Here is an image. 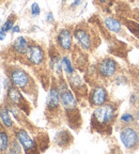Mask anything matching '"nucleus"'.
I'll list each match as a JSON object with an SVG mask.
<instances>
[{"instance_id": "nucleus-1", "label": "nucleus", "mask_w": 139, "mask_h": 154, "mask_svg": "<svg viewBox=\"0 0 139 154\" xmlns=\"http://www.w3.org/2000/svg\"><path fill=\"white\" fill-rule=\"evenodd\" d=\"M119 116V103L108 102L95 107L91 115L90 125L94 132L103 135H110L117 123Z\"/></svg>"}, {"instance_id": "nucleus-2", "label": "nucleus", "mask_w": 139, "mask_h": 154, "mask_svg": "<svg viewBox=\"0 0 139 154\" xmlns=\"http://www.w3.org/2000/svg\"><path fill=\"white\" fill-rule=\"evenodd\" d=\"M58 87H59V91H60V100H61V106H62L63 110L67 117V120L73 121L72 126H76V122H79L78 119H80L78 110V101L76 99L74 91L70 88V85L67 80H65L63 77H58Z\"/></svg>"}, {"instance_id": "nucleus-3", "label": "nucleus", "mask_w": 139, "mask_h": 154, "mask_svg": "<svg viewBox=\"0 0 139 154\" xmlns=\"http://www.w3.org/2000/svg\"><path fill=\"white\" fill-rule=\"evenodd\" d=\"M9 80L11 85L18 88L23 93L31 94L36 89L33 78L25 69L19 66H13L9 71Z\"/></svg>"}, {"instance_id": "nucleus-4", "label": "nucleus", "mask_w": 139, "mask_h": 154, "mask_svg": "<svg viewBox=\"0 0 139 154\" xmlns=\"http://www.w3.org/2000/svg\"><path fill=\"white\" fill-rule=\"evenodd\" d=\"M119 139L123 148L128 152H136L139 150V123L121 125L119 128Z\"/></svg>"}, {"instance_id": "nucleus-5", "label": "nucleus", "mask_w": 139, "mask_h": 154, "mask_svg": "<svg viewBox=\"0 0 139 154\" xmlns=\"http://www.w3.org/2000/svg\"><path fill=\"white\" fill-rule=\"evenodd\" d=\"M94 71H95L96 75L101 80L109 82V80L113 79V77L118 73L121 72V69L115 58L104 57L96 62Z\"/></svg>"}, {"instance_id": "nucleus-6", "label": "nucleus", "mask_w": 139, "mask_h": 154, "mask_svg": "<svg viewBox=\"0 0 139 154\" xmlns=\"http://www.w3.org/2000/svg\"><path fill=\"white\" fill-rule=\"evenodd\" d=\"M73 35L76 44L82 51H92L96 46L95 35L88 26L80 24L76 26L73 30Z\"/></svg>"}, {"instance_id": "nucleus-7", "label": "nucleus", "mask_w": 139, "mask_h": 154, "mask_svg": "<svg viewBox=\"0 0 139 154\" xmlns=\"http://www.w3.org/2000/svg\"><path fill=\"white\" fill-rule=\"evenodd\" d=\"M61 106L60 91L58 87V82L54 78L51 85V88L48 90L47 97H46V112L51 116H56L59 113Z\"/></svg>"}, {"instance_id": "nucleus-8", "label": "nucleus", "mask_w": 139, "mask_h": 154, "mask_svg": "<svg viewBox=\"0 0 139 154\" xmlns=\"http://www.w3.org/2000/svg\"><path fill=\"white\" fill-rule=\"evenodd\" d=\"M88 102L89 105L95 108L97 106L104 105V104L110 102V94L104 85L97 84L93 86L88 92Z\"/></svg>"}, {"instance_id": "nucleus-9", "label": "nucleus", "mask_w": 139, "mask_h": 154, "mask_svg": "<svg viewBox=\"0 0 139 154\" xmlns=\"http://www.w3.org/2000/svg\"><path fill=\"white\" fill-rule=\"evenodd\" d=\"M14 137L20 143L23 150H24V153H38V152H40L38 142L36 141V139L32 137L26 128H16L14 131Z\"/></svg>"}, {"instance_id": "nucleus-10", "label": "nucleus", "mask_w": 139, "mask_h": 154, "mask_svg": "<svg viewBox=\"0 0 139 154\" xmlns=\"http://www.w3.org/2000/svg\"><path fill=\"white\" fill-rule=\"evenodd\" d=\"M7 97L11 105L16 106L17 108L20 109L25 115L28 116L30 113V107H29L28 102L25 100L23 92L18 88H16L13 85H10L9 88L7 89Z\"/></svg>"}, {"instance_id": "nucleus-11", "label": "nucleus", "mask_w": 139, "mask_h": 154, "mask_svg": "<svg viewBox=\"0 0 139 154\" xmlns=\"http://www.w3.org/2000/svg\"><path fill=\"white\" fill-rule=\"evenodd\" d=\"M26 59L32 66L40 67L46 61V53L42 45L38 43H30L28 51L26 54Z\"/></svg>"}, {"instance_id": "nucleus-12", "label": "nucleus", "mask_w": 139, "mask_h": 154, "mask_svg": "<svg viewBox=\"0 0 139 154\" xmlns=\"http://www.w3.org/2000/svg\"><path fill=\"white\" fill-rule=\"evenodd\" d=\"M56 45L59 51L63 53H70L74 46V35L71 28H61L56 34Z\"/></svg>"}, {"instance_id": "nucleus-13", "label": "nucleus", "mask_w": 139, "mask_h": 154, "mask_svg": "<svg viewBox=\"0 0 139 154\" xmlns=\"http://www.w3.org/2000/svg\"><path fill=\"white\" fill-rule=\"evenodd\" d=\"M48 66L58 77H62L63 69L61 63V56L56 51H51L48 54Z\"/></svg>"}, {"instance_id": "nucleus-14", "label": "nucleus", "mask_w": 139, "mask_h": 154, "mask_svg": "<svg viewBox=\"0 0 139 154\" xmlns=\"http://www.w3.org/2000/svg\"><path fill=\"white\" fill-rule=\"evenodd\" d=\"M104 26L107 30L116 34H121L124 31V25L119 18H116L113 16H106L103 20Z\"/></svg>"}, {"instance_id": "nucleus-15", "label": "nucleus", "mask_w": 139, "mask_h": 154, "mask_svg": "<svg viewBox=\"0 0 139 154\" xmlns=\"http://www.w3.org/2000/svg\"><path fill=\"white\" fill-rule=\"evenodd\" d=\"M29 45H30V41L25 36L20 35L13 42L12 44V51L14 54L18 56H26L27 51H28Z\"/></svg>"}, {"instance_id": "nucleus-16", "label": "nucleus", "mask_w": 139, "mask_h": 154, "mask_svg": "<svg viewBox=\"0 0 139 154\" xmlns=\"http://www.w3.org/2000/svg\"><path fill=\"white\" fill-rule=\"evenodd\" d=\"M72 141H73V136L71 135V133H70L69 131L62 130L56 134L55 142L57 143L58 147H60V148L69 147Z\"/></svg>"}, {"instance_id": "nucleus-17", "label": "nucleus", "mask_w": 139, "mask_h": 154, "mask_svg": "<svg viewBox=\"0 0 139 154\" xmlns=\"http://www.w3.org/2000/svg\"><path fill=\"white\" fill-rule=\"evenodd\" d=\"M0 123L7 130H12L14 128V121L10 116V109L8 106L0 107Z\"/></svg>"}, {"instance_id": "nucleus-18", "label": "nucleus", "mask_w": 139, "mask_h": 154, "mask_svg": "<svg viewBox=\"0 0 139 154\" xmlns=\"http://www.w3.org/2000/svg\"><path fill=\"white\" fill-rule=\"evenodd\" d=\"M61 63H62L63 73H65L66 76H70V75H72L73 73H75V69L72 63V60H71V58L67 55L61 56Z\"/></svg>"}, {"instance_id": "nucleus-19", "label": "nucleus", "mask_w": 139, "mask_h": 154, "mask_svg": "<svg viewBox=\"0 0 139 154\" xmlns=\"http://www.w3.org/2000/svg\"><path fill=\"white\" fill-rule=\"evenodd\" d=\"M123 25L135 38L139 40V23L131 20V19H124L123 20Z\"/></svg>"}, {"instance_id": "nucleus-20", "label": "nucleus", "mask_w": 139, "mask_h": 154, "mask_svg": "<svg viewBox=\"0 0 139 154\" xmlns=\"http://www.w3.org/2000/svg\"><path fill=\"white\" fill-rule=\"evenodd\" d=\"M10 136L3 128H0V152H8L10 146Z\"/></svg>"}, {"instance_id": "nucleus-21", "label": "nucleus", "mask_w": 139, "mask_h": 154, "mask_svg": "<svg viewBox=\"0 0 139 154\" xmlns=\"http://www.w3.org/2000/svg\"><path fill=\"white\" fill-rule=\"evenodd\" d=\"M136 122V118H135L134 112L131 111H125L119 118V123L120 125H126V124H132V123Z\"/></svg>"}, {"instance_id": "nucleus-22", "label": "nucleus", "mask_w": 139, "mask_h": 154, "mask_svg": "<svg viewBox=\"0 0 139 154\" xmlns=\"http://www.w3.org/2000/svg\"><path fill=\"white\" fill-rule=\"evenodd\" d=\"M111 82L118 87L127 86V85L130 84V77L125 74H122V73H118V74L113 77V79L111 80Z\"/></svg>"}, {"instance_id": "nucleus-23", "label": "nucleus", "mask_w": 139, "mask_h": 154, "mask_svg": "<svg viewBox=\"0 0 139 154\" xmlns=\"http://www.w3.org/2000/svg\"><path fill=\"white\" fill-rule=\"evenodd\" d=\"M8 152H9V153H12V154H18V153L24 152V150H23L20 143L17 141V139L15 137H14V139H12V141L10 142Z\"/></svg>"}, {"instance_id": "nucleus-24", "label": "nucleus", "mask_w": 139, "mask_h": 154, "mask_svg": "<svg viewBox=\"0 0 139 154\" xmlns=\"http://www.w3.org/2000/svg\"><path fill=\"white\" fill-rule=\"evenodd\" d=\"M15 25V15H10L9 18L3 23V25L1 26V30H3L5 32H9L12 30V28Z\"/></svg>"}, {"instance_id": "nucleus-25", "label": "nucleus", "mask_w": 139, "mask_h": 154, "mask_svg": "<svg viewBox=\"0 0 139 154\" xmlns=\"http://www.w3.org/2000/svg\"><path fill=\"white\" fill-rule=\"evenodd\" d=\"M128 103L130 106L135 108L139 105V93L137 91H134L130 94V97H128Z\"/></svg>"}, {"instance_id": "nucleus-26", "label": "nucleus", "mask_w": 139, "mask_h": 154, "mask_svg": "<svg viewBox=\"0 0 139 154\" xmlns=\"http://www.w3.org/2000/svg\"><path fill=\"white\" fill-rule=\"evenodd\" d=\"M30 14H31V16L33 18L41 14V8H40L38 2H33L31 5V7H30Z\"/></svg>"}, {"instance_id": "nucleus-27", "label": "nucleus", "mask_w": 139, "mask_h": 154, "mask_svg": "<svg viewBox=\"0 0 139 154\" xmlns=\"http://www.w3.org/2000/svg\"><path fill=\"white\" fill-rule=\"evenodd\" d=\"M86 0H73V2L70 5V9L71 10H75L76 8L80 7V5H82V3L85 2Z\"/></svg>"}, {"instance_id": "nucleus-28", "label": "nucleus", "mask_w": 139, "mask_h": 154, "mask_svg": "<svg viewBox=\"0 0 139 154\" xmlns=\"http://www.w3.org/2000/svg\"><path fill=\"white\" fill-rule=\"evenodd\" d=\"M46 22L49 23V24L55 22V17H54L53 12H48L47 14H46Z\"/></svg>"}, {"instance_id": "nucleus-29", "label": "nucleus", "mask_w": 139, "mask_h": 154, "mask_svg": "<svg viewBox=\"0 0 139 154\" xmlns=\"http://www.w3.org/2000/svg\"><path fill=\"white\" fill-rule=\"evenodd\" d=\"M134 115H135V118H136V121L139 123V105L134 108Z\"/></svg>"}, {"instance_id": "nucleus-30", "label": "nucleus", "mask_w": 139, "mask_h": 154, "mask_svg": "<svg viewBox=\"0 0 139 154\" xmlns=\"http://www.w3.org/2000/svg\"><path fill=\"white\" fill-rule=\"evenodd\" d=\"M11 32H12V33H19V32H20V28H19L18 25H14V27L12 28Z\"/></svg>"}, {"instance_id": "nucleus-31", "label": "nucleus", "mask_w": 139, "mask_h": 154, "mask_svg": "<svg viewBox=\"0 0 139 154\" xmlns=\"http://www.w3.org/2000/svg\"><path fill=\"white\" fill-rule=\"evenodd\" d=\"M7 36V32H5L3 30H0V41H3Z\"/></svg>"}, {"instance_id": "nucleus-32", "label": "nucleus", "mask_w": 139, "mask_h": 154, "mask_svg": "<svg viewBox=\"0 0 139 154\" xmlns=\"http://www.w3.org/2000/svg\"><path fill=\"white\" fill-rule=\"evenodd\" d=\"M136 91L139 93V82H138V84H137V86H136Z\"/></svg>"}, {"instance_id": "nucleus-33", "label": "nucleus", "mask_w": 139, "mask_h": 154, "mask_svg": "<svg viewBox=\"0 0 139 154\" xmlns=\"http://www.w3.org/2000/svg\"><path fill=\"white\" fill-rule=\"evenodd\" d=\"M67 0H62V5H65V2H66Z\"/></svg>"}, {"instance_id": "nucleus-34", "label": "nucleus", "mask_w": 139, "mask_h": 154, "mask_svg": "<svg viewBox=\"0 0 139 154\" xmlns=\"http://www.w3.org/2000/svg\"><path fill=\"white\" fill-rule=\"evenodd\" d=\"M0 93H1V89H0Z\"/></svg>"}, {"instance_id": "nucleus-35", "label": "nucleus", "mask_w": 139, "mask_h": 154, "mask_svg": "<svg viewBox=\"0 0 139 154\" xmlns=\"http://www.w3.org/2000/svg\"><path fill=\"white\" fill-rule=\"evenodd\" d=\"M0 1H1V0H0Z\"/></svg>"}]
</instances>
